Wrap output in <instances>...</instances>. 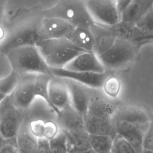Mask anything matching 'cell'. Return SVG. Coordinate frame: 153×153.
<instances>
[{"instance_id":"obj_16","label":"cell","mask_w":153,"mask_h":153,"mask_svg":"<svg viewBox=\"0 0 153 153\" xmlns=\"http://www.w3.org/2000/svg\"><path fill=\"white\" fill-rule=\"evenodd\" d=\"M56 122L59 128L63 131H69L85 129L84 116L71 104L59 111Z\"/></svg>"},{"instance_id":"obj_14","label":"cell","mask_w":153,"mask_h":153,"mask_svg":"<svg viewBox=\"0 0 153 153\" xmlns=\"http://www.w3.org/2000/svg\"><path fill=\"white\" fill-rule=\"evenodd\" d=\"M84 127L90 134L106 135L112 139L117 134L113 118H108L87 114L84 116Z\"/></svg>"},{"instance_id":"obj_28","label":"cell","mask_w":153,"mask_h":153,"mask_svg":"<svg viewBox=\"0 0 153 153\" xmlns=\"http://www.w3.org/2000/svg\"><path fill=\"white\" fill-rule=\"evenodd\" d=\"M51 153H68L66 137L62 130L52 139L48 140Z\"/></svg>"},{"instance_id":"obj_9","label":"cell","mask_w":153,"mask_h":153,"mask_svg":"<svg viewBox=\"0 0 153 153\" xmlns=\"http://www.w3.org/2000/svg\"><path fill=\"white\" fill-rule=\"evenodd\" d=\"M36 21L20 27L11 33L0 45V51L24 45H36L40 41L36 30Z\"/></svg>"},{"instance_id":"obj_33","label":"cell","mask_w":153,"mask_h":153,"mask_svg":"<svg viewBox=\"0 0 153 153\" xmlns=\"http://www.w3.org/2000/svg\"><path fill=\"white\" fill-rule=\"evenodd\" d=\"M60 128L56 121H45L44 128V137L48 140L53 138L59 132Z\"/></svg>"},{"instance_id":"obj_2","label":"cell","mask_w":153,"mask_h":153,"mask_svg":"<svg viewBox=\"0 0 153 153\" xmlns=\"http://www.w3.org/2000/svg\"><path fill=\"white\" fill-rule=\"evenodd\" d=\"M36 46L51 68H64L76 56L84 52L66 38L41 40Z\"/></svg>"},{"instance_id":"obj_17","label":"cell","mask_w":153,"mask_h":153,"mask_svg":"<svg viewBox=\"0 0 153 153\" xmlns=\"http://www.w3.org/2000/svg\"><path fill=\"white\" fill-rule=\"evenodd\" d=\"M29 120L27 117L23 121L16 136V145L20 153H36L38 138L30 132Z\"/></svg>"},{"instance_id":"obj_22","label":"cell","mask_w":153,"mask_h":153,"mask_svg":"<svg viewBox=\"0 0 153 153\" xmlns=\"http://www.w3.org/2000/svg\"><path fill=\"white\" fill-rule=\"evenodd\" d=\"M115 106L108 100L99 97H90L87 114L108 118H113L117 111Z\"/></svg>"},{"instance_id":"obj_31","label":"cell","mask_w":153,"mask_h":153,"mask_svg":"<svg viewBox=\"0 0 153 153\" xmlns=\"http://www.w3.org/2000/svg\"><path fill=\"white\" fill-rule=\"evenodd\" d=\"M18 79V76L14 73H11L5 77L0 79V93L8 95L13 91Z\"/></svg>"},{"instance_id":"obj_38","label":"cell","mask_w":153,"mask_h":153,"mask_svg":"<svg viewBox=\"0 0 153 153\" xmlns=\"http://www.w3.org/2000/svg\"><path fill=\"white\" fill-rule=\"evenodd\" d=\"M7 0H0V23H1L5 12Z\"/></svg>"},{"instance_id":"obj_30","label":"cell","mask_w":153,"mask_h":153,"mask_svg":"<svg viewBox=\"0 0 153 153\" xmlns=\"http://www.w3.org/2000/svg\"><path fill=\"white\" fill-rule=\"evenodd\" d=\"M111 152L136 153V151L126 139L117 134L113 139Z\"/></svg>"},{"instance_id":"obj_43","label":"cell","mask_w":153,"mask_h":153,"mask_svg":"<svg viewBox=\"0 0 153 153\" xmlns=\"http://www.w3.org/2000/svg\"><path fill=\"white\" fill-rule=\"evenodd\" d=\"M109 153H111V152H109Z\"/></svg>"},{"instance_id":"obj_4","label":"cell","mask_w":153,"mask_h":153,"mask_svg":"<svg viewBox=\"0 0 153 153\" xmlns=\"http://www.w3.org/2000/svg\"><path fill=\"white\" fill-rule=\"evenodd\" d=\"M140 47L133 39L117 38L112 47L98 57L105 69H120L136 59Z\"/></svg>"},{"instance_id":"obj_5","label":"cell","mask_w":153,"mask_h":153,"mask_svg":"<svg viewBox=\"0 0 153 153\" xmlns=\"http://www.w3.org/2000/svg\"><path fill=\"white\" fill-rule=\"evenodd\" d=\"M26 111L13 105L7 95L0 103V135L7 140L16 139L17 133L25 118Z\"/></svg>"},{"instance_id":"obj_21","label":"cell","mask_w":153,"mask_h":153,"mask_svg":"<svg viewBox=\"0 0 153 153\" xmlns=\"http://www.w3.org/2000/svg\"><path fill=\"white\" fill-rule=\"evenodd\" d=\"M63 131L66 137L68 153H79L91 148L88 141L89 134L85 129Z\"/></svg>"},{"instance_id":"obj_1","label":"cell","mask_w":153,"mask_h":153,"mask_svg":"<svg viewBox=\"0 0 153 153\" xmlns=\"http://www.w3.org/2000/svg\"><path fill=\"white\" fill-rule=\"evenodd\" d=\"M4 54L18 76L25 74L52 75L51 68L46 63L36 45H24L7 50ZM53 76V75H52Z\"/></svg>"},{"instance_id":"obj_26","label":"cell","mask_w":153,"mask_h":153,"mask_svg":"<svg viewBox=\"0 0 153 153\" xmlns=\"http://www.w3.org/2000/svg\"><path fill=\"white\" fill-rule=\"evenodd\" d=\"M152 6L153 0H131L126 9V13L130 17L137 20Z\"/></svg>"},{"instance_id":"obj_10","label":"cell","mask_w":153,"mask_h":153,"mask_svg":"<svg viewBox=\"0 0 153 153\" xmlns=\"http://www.w3.org/2000/svg\"><path fill=\"white\" fill-rule=\"evenodd\" d=\"M51 70L53 76L71 79L94 88H102L105 81L111 75L106 71L103 73H95L72 71L64 68H51Z\"/></svg>"},{"instance_id":"obj_23","label":"cell","mask_w":153,"mask_h":153,"mask_svg":"<svg viewBox=\"0 0 153 153\" xmlns=\"http://www.w3.org/2000/svg\"><path fill=\"white\" fill-rule=\"evenodd\" d=\"M57 113L48 104L43 105H34L33 103L26 111V117L29 121L33 120H41L44 121L51 120L56 121Z\"/></svg>"},{"instance_id":"obj_27","label":"cell","mask_w":153,"mask_h":153,"mask_svg":"<svg viewBox=\"0 0 153 153\" xmlns=\"http://www.w3.org/2000/svg\"><path fill=\"white\" fill-rule=\"evenodd\" d=\"M143 35L153 33V7L143 14L134 25Z\"/></svg>"},{"instance_id":"obj_37","label":"cell","mask_w":153,"mask_h":153,"mask_svg":"<svg viewBox=\"0 0 153 153\" xmlns=\"http://www.w3.org/2000/svg\"><path fill=\"white\" fill-rule=\"evenodd\" d=\"M134 40L140 46L141 45L145 44L148 42H153V33L152 34H148V35H144L143 36L137 37L134 38Z\"/></svg>"},{"instance_id":"obj_29","label":"cell","mask_w":153,"mask_h":153,"mask_svg":"<svg viewBox=\"0 0 153 153\" xmlns=\"http://www.w3.org/2000/svg\"><path fill=\"white\" fill-rule=\"evenodd\" d=\"M105 93L111 98H116L120 93L121 82L115 76L111 75L105 81L103 85Z\"/></svg>"},{"instance_id":"obj_6","label":"cell","mask_w":153,"mask_h":153,"mask_svg":"<svg viewBox=\"0 0 153 153\" xmlns=\"http://www.w3.org/2000/svg\"><path fill=\"white\" fill-rule=\"evenodd\" d=\"M87 9L96 23L114 26L121 21L117 0H84Z\"/></svg>"},{"instance_id":"obj_36","label":"cell","mask_w":153,"mask_h":153,"mask_svg":"<svg viewBox=\"0 0 153 153\" xmlns=\"http://www.w3.org/2000/svg\"><path fill=\"white\" fill-rule=\"evenodd\" d=\"M0 153H20L16 140L10 142L0 149Z\"/></svg>"},{"instance_id":"obj_18","label":"cell","mask_w":153,"mask_h":153,"mask_svg":"<svg viewBox=\"0 0 153 153\" xmlns=\"http://www.w3.org/2000/svg\"><path fill=\"white\" fill-rule=\"evenodd\" d=\"M71 105L83 116L88 112L90 97L87 92L76 82H67Z\"/></svg>"},{"instance_id":"obj_32","label":"cell","mask_w":153,"mask_h":153,"mask_svg":"<svg viewBox=\"0 0 153 153\" xmlns=\"http://www.w3.org/2000/svg\"><path fill=\"white\" fill-rule=\"evenodd\" d=\"M45 121L41 120L29 121V127L32 134L38 139L44 137V128Z\"/></svg>"},{"instance_id":"obj_40","label":"cell","mask_w":153,"mask_h":153,"mask_svg":"<svg viewBox=\"0 0 153 153\" xmlns=\"http://www.w3.org/2000/svg\"><path fill=\"white\" fill-rule=\"evenodd\" d=\"M7 95L4 94V93H0V103L3 101V100L6 97Z\"/></svg>"},{"instance_id":"obj_12","label":"cell","mask_w":153,"mask_h":153,"mask_svg":"<svg viewBox=\"0 0 153 153\" xmlns=\"http://www.w3.org/2000/svg\"><path fill=\"white\" fill-rule=\"evenodd\" d=\"M48 93L50 102L57 114L71 104L68 84L63 78L53 76L48 83Z\"/></svg>"},{"instance_id":"obj_8","label":"cell","mask_w":153,"mask_h":153,"mask_svg":"<svg viewBox=\"0 0 153 153\" xmlns=\"http://www.w3.org/2000/svg\"><path fill=\"white\" fill-rule=\"evenodd\" d=\"M36 74H29L18 76L17 83L8 97L19 109L27 111L35 99L34 81Z\"/></svg>"},{"instance_id":"obj_15","label":"cell","mask_w":153,"mask_h":153,"mask_svg":"<svg viewBox=\"0 0 153 153\" xmlns=\"http://www.w3.org/2000/svg\"><path fill=\"white\" fill-rule=\"evenodd\" d=\"M91 29L94 37L93 51L99 56L112 47L117 37L110 26L95 23Z\"/></svg>"},{"instance_id":"obj_42","label":"cell","mask_w":153,"mask_h":153,"mask_svg":"<svg viewBox=\"0 0 153 153\" xmlns=\"http://www.w3.org/2000/svg\"><path fill=\"white\" fill-rule=\"evenodd\" d=\"M141 153H153V151H151V150H148V149H143V150L142 151Z\"/></svg>"},{"instance_id":"obj_19","label":"cell","mask_w":153,"mask_h":153,"mask_svg":"<svg viewBox=\"0 0 153 153\" xmlns=\"http://www.w3.org/2000/svg\"><path fill=\"white\" fill-rule=\"evenodd\" d=\"M113 120L114 121L123 120L143 126H149L151 123V118L145 111L132 106L117 109L113 117Z\"/></svg>"},{"instance_id":"obj_39","label":"cell","mask_w":153,"mask_h":153,"mask_svg":"<svg viewBox=\"0 0 153 153\" xmlns=\"http://www.w3.org/2000/svg\"><path fill=\"white\" fill-rule=\"evenodd\" d=\"M16 140V139H14V140H7L5 139H4L2 137H1V136L0 135V149L4 145H5L6 143L10 142H11V141H14Z\"/></svg>"},{"instance_id":"obj_24","label":"cell","mask_w":153,"mask_h":153,"mask_svg":"<svg viewBox=\"0 0 153 153\" xmlns=\"http://www.w3.org/2000/svg\"><path fill=\"white\" fill-rule=\"evenodd\" d=\"M52 76V75L47 74H36L34 81V94L35 98L43 99L53 108L48 93V83Z\"/></svg>"},{"instance_id":"obj_13","label":"cell","mask_w":153,"mask_h":153,"mask_svg":"<svg viewBox=\"0 0 153 153\" xmlns=\"http://www.w3.org/2000/svg\"><path fill=\"white\" fill-rule=\"evenodd\" d=\"M64 69L72 71L103 73L106 69L93 51H84L67 64Z\"/></svg>"},{"instance_id":"obj_3","label":"cell","mask_w":153,"mask_h":153,"mask_svg":"<svg viewBox=\"0 0 153 153\" xmlns=\"http://www.w3.org/2000/svg\"><path fill=\"white\" fill-rule=\"evenodd\" d=\"M42 15L60 18L75 27H91L95 23L84 0H60L51 7L44 10Z\"/></svg>"},{"instance_id":"obj_7","label":"cell","mask_w":153,"mask_h":153,"mask_svg":"<svg viewBox=\"0 0 153 153\" xmlns=\"http://www.w3.org/2000/svg\"><path fill=\"white\" fill-rule=\"evenodd\" d=\"M75 26L58 17L42 16L36 21V30L40 39L67 38Z\"/></svg>"},{"instance_id":"obj_25","label":"cell","mask_w":153,"mask_h":153,"mask_svg":"<svg viewBox=\"0 0 153 153\" xmlns=\"http://www.w3.org/2000/svg\"><path fill=\"white\" fill-rule=\"evenodd\" d=\"M88 141L90 148L96 153L111 152L113 139L106 135H88Z\"/></svg>"},{"instance_id":"obj_35","label":"cell","mask_w":153,"mask_h":153,"mask_svg":"<svg viewBox=\"0 0 153 153\" xmlns=\"http://www.w3.org/2000/svg\"><path fill=\"white\" fill-rule=\"evenodd\" d=\"M36 153H51L49 140L45 137L38 139V145Z\"/></svg>"},{"instance_id":"obj_20","label":"cell","mask_w":153,"mask_h":153,"mask_svg":"<svg viewBox=\"0 0 153 153\" xmlns=\"http://www.w3.org/2000/svg\"><path fill=\"white\" fill-rule=\"evenodd\" d=\"M67 38L78 49L93 51L94 37L91 27H75Z\"/></svg>"},{"instance_id":"obj_11","label":"cell","mask_w":153,"mask_h":153,"mask_svg":"<svg viewBox=\"0 0 153 153\" xmlns=\"http://www.w3.org/2000/svg\"><path fill=\"white\" fill-rule=\"evenodd\" d=\"M117 134L123 137L134 148L136 153L143 150V136L149 126H143L123 121H114Z\"/></svg>"},{"instance_id":"obj_44","label":"cell","mask_w":153,"mask_h":153,"mask_svg":"<svg viewBox=\"0 0 153 153\" xmlns=\"http://www.w3.org/2000/svg\"><path fill=\"white\" fill-rule=\"evenodd\" d=\"M152 7H153V6H152Z\"/></svg>"},{"instance_id":"obj_41","label":"cell","mask_w":153,"mask_h":153,"mask_svg":"<svg viewBox=\"0 0 153 153\" xmlns=\"http://www.w3.org/2000/svg\"><path fill=\"white\" fill-rule=\"evenodd\" d=\"M79 153H96L93 149H92L91 148L89 149H87L86 151H84L83 152H81Z\"/></svg>"},{"instance_id":"obj_34","label":"cell","mask_w":153,"mask_h":153,"mask_svg":"<svg viewBox=\"0 0 153 153\" xmlns=\"http://www.w3.org/2000/svg\"><path fill=\"white\" fill-rule=\"evenodd\" d=\"M143 149L153 151V118L151 119L149 126L144 134Z\"/></svg>"}]
</instances>
